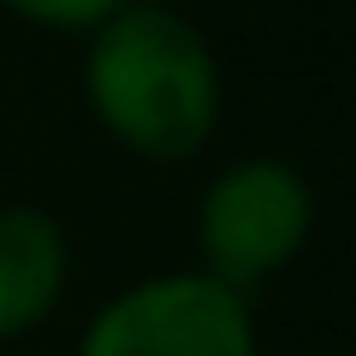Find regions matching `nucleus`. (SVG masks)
I'll list each match as a JSON object with an SVG mask.
<instances>
[{"label":"nucleus","mask_w":356,"mask_h":356,"mask_svg":"<svg viewBox=\"0 0 356 356\" xmlns=\"http://www.w3.org/2000/svg\"><path fill=\"white\" fill-rule=\"evenodd\" d=\"M83 102L125 154L149 166H191L220 131L226 77L214 42L184 13L125 0L83 36Z\"/></svg>","instance_id":"nucleus-1"},{"label":"nucleus","mask_w":356,"mask_h":356,"mask_svg":"<svg viewBox=\"0 0 356 356\" xmlns=\"http://www.w3.org/2000/svg\"><path fill=\"white\" fill-rule=\"evenodd\" d=\"M315 214V184L303 166H291L285 154H243L202 184L191 226L196 267L208 280L255 297L309 250Z\"/></svg>","instance_id":"nucleus-2"},{"label":"nucleus","mask_w":356,"mask_h":356,"mask_svg":"<svg viewBox=\"0 0 356 356\" xmlns=\"http://www.w3.org/2000/svg\"><path fill=\"white\" fill-rule=\"evenodd\" d=\"M72 356H261V332L243 291L202 267H166L107 297Z\"/></svg>","instance_id":"nucleus-3"},{"label":"nucleus","mask_w":356,"mask_h":356,"mask_svg":"<svg viewBox=\"0 0 356 356\" xmlns=\"http://www.w3.org/2000/svg\"><path fill=\"white\" fill-rule=\"evenodd\" d=\"M72 285V238L42 202H0V344L48 327Z\"/></svg>","instance_id":"nucleus-4"},{"label":"nucleus","mask_w":356,"mask_h":356,"mask_svg":"<svg viewBox=\"0 0 356 356\" xmlns=\"http://www.w3.org/2000/svg\"><path fill=\"white\" fill-rule=\"evenodd\" d=\"M13 18L48 30V36H89L125 6V0H0Z\"/></svg>","instance_id":"nucleus-5"},{"label":"nucleus","mask_w":356,"mask_h":356,"mask_svg":"<svg viewBox=\"0 0 356 356\" xmlns=\"http://www.w3.org/2000/svg\"><path fill=\"white\" fill-rule=\"evenodd\" d=\"M161 6H172V0H161Z\"/></svg>","instance_id":"nucleus-6"},{"label":"nucleus","mask_w":356,"mask_h":356,"mask_svg":"<svg viewBox=\"0 0 356 356\" xmlns=\"http://www.w3.org/2000/svg\"><path fill=\"white\" fill-rule=\"evenodd\" d=\"M0 356H6V350H0Z\"/></svg>","instance_id":"nucleus-7"}]
</instances>
